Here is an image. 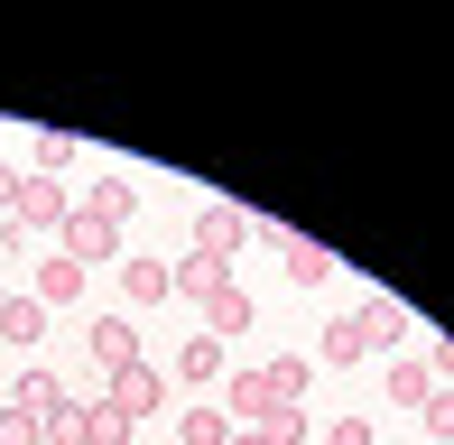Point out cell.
<instances>
[{
    "label": "cell",
    "mask_w": 454,
    "mask_h": 445,
    "mask_svg": "<svg viewBox=\"0 0 454 445\" xmlns=\"http://www.w3.org/2000/svg\"><path fill=\"white\" fill-rule=\"evenodd\" d=\"M102 399H112V409H121V418L139 427V418H158V409H168V371L130 362V371H112V380H102Z\"/></svg>",
    "instance_id": "3957f363"
},
{
    "label": "cell",
    "mask_w": 454,
    "mask_h": 445,
    "mask_svg": "<svg viewBox=\"0 0 454 445\" xmlns=\"http://www.w3.org/2000/svg\"><path fill=\"white\" fill-rule=\"evenodd\" d=\"M84 445H130V418L112 399H84Z\"/></svg>",
    "instance_id": "7402d4cb"
},
{
    "label": "cell",
    "mask_w": 454,
    "mask_h": 445,
    "mask_svg": "<svg viewBox=\"0 0 454 445\" xmlns=\"http://www.w3.org/2000/svg\"><path fill=\"white\" fill-rule=\"evenodd\" d=\"M93 362H102V380L139 362V325H130V316H93Z\"/></svg>",
    "instance_id": "ba28073f"
},
{
    "label": "cell",
    "mask_w": 454,
    "mask_h": 445,
    "mask_svg": "<svg viewBox=\"0 0 454 445\" xmlns=\"http://www.w3.org/2000/svg\"><path fill=\"white\" fill-rule=\"evenodd\" d=\"M325 362H334V371H353V362H371V343H362V325L353 316H334V325H325V343H316Z\"/></svg>",
    "instance_id": "d6986e66"
},
{
    "label": "cell",
    "mask_w": 454,
    "mask_h": 445,
    "mask_svg": "<svg viewBox=\"0 0 454 445\" xmlns=\"http://www.w3.org/2000/svg\"><path fill=\"white\" fill-rule=\"evenodd\" d=\"M74 195L56 186V176H19V205H10V232H66Z\"/></svg>",
    "instance_id": "6da1fadb"
},
{
    "label": "cell",
    "mask_w": 454,
    "mask_h": 445,
    "mask_svg": "<svg viewBox=\"0 0 454 445\" xmlns=\"http://www.w3.org/2000/svg\"><path fill=\"white\" fill-rule=\"evenodd\" d=\"M10 409H19V418H37V427H47V418L66 409V390H56V371H19V380H10Z\"/></svg>",
    "instance_id": "7c38bea8"
},
{
    "label": "cell",
    "mask_w": 454,
    "mask_h": 445,
    "mask_svg": "<svg viewBox=\"0 0 454 445\" xmlns=\"http://www.w3.org/2000/svg\"><path fill=\"white\" fill-rule=\"evenodd\" d=\"M260 380H270V399H278V409H297V399H306V380H316V362H306V353H278V362H260Z\"/></svg>",
    "instance_id": "9a60e30c"
},
{
    "label": "cell",
    "mask_w": 454,
    "mask_h": 445,
    "mask_svg": "<svg viewBox=\"0 0 454 445\" xmlns=\"http://www.w3.org/2000/svg\"><path fill=\"white\" fill-rule=\"evenodd\" d=\"M389 399H399V409H427V399H436V371H427V362H389Z\"/></svg>",
    "instance_id": "ac0fdd59"
},
{
    "label": "cell",
    "mask_w": 454,
    "mask_h": 445,
    "mask_svg": "<svg viewBox=\"0 0 454 445\" xmlns=\"http://www.w3.org/2000/svg\"><path fill=\"white\" fill-rule=\"evenodd\" d=\"M0 445H37V418H19V409H0Z\"/></svg>",
    "instance_id": "d4e9b609"
},
{
    "label": "cell",
    "mask_w": 454,
    "mask_h": 445,
    "mask_svg": "<svg viewBox=\"0 0 454 445\" xmlns=\"http://www.w3.org/2000/svg\"><path fill=\"white\" fill-rule=\"evenodd\" d=\"M223 288H232V260H214V251L168 260V297H223Z\"/></svg>",
    "instance_id": "277c9868"
},
{
    "label": "cell",
    "mask_w": 454,
    "mask_h": 445,
    "mask_svg": "<svg viewBox=\"0 0 454 445\" xmlns=\"http://www.w3.org/2000/svg\"><path fill=\"white\" fill-rule=\"evenodd\" d=\"M121 297L130 307H168V260H121Z\"/></svg>",
    "instance_id": "2e32d148"
},
{
    "label": "cell",
    "mask_w": 454,
    "mask_h": 445,
    "mask_svg": "<svg viewBox=\"0 0 454 445\" xmlns=\"http://www.w3.org/2000/svg\"><path fill=\"white\" fill-rule=\"evenodd\" d=\"M353 325H362L371 353H399V343H408V307H399V297H362V307H353Z\"/></svg>",
    "instance_id": "8992f818"
},
{
    "label": "cell",
    "mask_w": 454,
    "mask_h": 445,
    "mask_svg": "<svg viewBox=\"0 0 454 445\" xmlns=\"http://www.w3.org/2000/svg\"><path fill=\"white\" fill-rule=\"evenodd\" d=\"M270 409H278V399H270L260 371H223V418H232V427H260Z\"/></svg>",
    "instance_id": "52a82bcc"
},
{
    "label": "cell",
    "mask_w": 454,
    "mask_h": 445,
    "mask_svg": "<svg viewBox=\"0 0 454 445\" xmlns=\"http://www.w3.org/2000/svg\"><path fill=\"white\" fill-rule=\"evenodd\" d=\"M84 278H93V269H74L66 251H47V260H37V307H74V297H84Z\"/></svg>",
    "instance_id": "30bf717a"
},
{
    "label": "cell",
    "mask_w": 454,
    "mask_h": 445,
    "mask_svg": "<svg viewBox=\"0 0 454 445\" xmlns=\"http://www.w3.org/2000/svg\"><path fill=\"white\" fill-rule=\"evenodd\" d=\"M260 436H270V445H306L316 427H306V409H270V418H260Z\"/></svg>",
    "instance_id": "603a6c76"
},
{
    "label": "cell",
    "mask_w": 454,
    "mask_h": 445,
    "mask_svg": "<svg viewBox=\"0 0 454 445\" xmlns=\"http://www.w3.org/2000/svg\"><path fill=\"white\" fill-rule=\"evenodd\" d=\"M0 307H10V288H0Z\"/></svg>",
    "instance_id": "f546056e"
},
{
    "label": "cell",
    "mask_w": 454,
    "mask_h": 445,
    "mask_svg": "<svg viewBox=\"0 0 454 445\" xmlns=\"http://www.w3.org/2000/svg\"><path fill=\"white\" fill-rule=\"evenodd\" d=\"M56 251H66L74 269H102V260H121V222H102V214L74 205V214H66V232H56Z\"/></svg>",
    "instance_id": "7a4b0ae2"
},
{
    "label": "cell",
    "mask_w": 454,
    "mask_h": 445,
    "mask_svg": "<svg viewBox=\"0 0 454 445\" xmlns=\"http://www.w3.org/2000/svg\"><path fill=\"white\" fill-rule=\"evenodd\" d=\"M176 445H232V418L204 399V409H185V418H176Z\"/></svg>",
    "instance_id": "44dd1931"
},
{
    "label": "cell",
    "mask_w": 454,
    "mask_h": 445,
    "mask_svg": "<svg viewBox=\"0 0 454 445\" xmlns=\"http://www.w3.org/2000/svg\"><path fill=\"white\" fill-rule=\"evenodd\" d=\"M37 334H47V307H37V297H10V307H0V343H10V353H28Z\"/></svg>",
    "instance_id": "e0dca14e"
},
{
    "label": "cell",
    "mask_w": 454,
    "mask_h": 445,
    "mask_svg": "<svg viewBox=\"0 0 454 445\" xmlns=\"http://www.w3.org/2000/svg\"><path fill=\"white\" fill-rule=\"evenodd\" d=\"M84 214H102V222H130V214H139V186H130V176H102V186L84 195Z\"/></svg>",
    "instance_id": "ffe728a7"
},
{
    "label": "cell",
    "mask_w": 454,
    "mask_h": 445,
    "mask_svg": "<svg viewBox=\"0 0 454 445\" xmlns=\"http://www.w3.org/2000/svg\"><path fill=\"white\" fill-rule=\"evenodd\" d=\"M427 436H445V445H454V390L427 399Z\"/></svg>",
    "instance_id": "cb8c5ba5"
},
{
    "label": "cell",
    "mask_w": 454,
    "mask_h": 445,
    "mask_svg": "<svg viewBox=\"0 0 454 445\" xmlns=\"http://www.w3.org/2000/svg\"><path fill=\"white\" fill-rule=\"evenodd\" d=\"M232 445H270V436H260V427H232Z\"/></svg>",
    "instance_id": "83f0119b"
},
{
    "label": "cell",
    "mask_w": 454,
    "mask_h": 445,
    "mask_svg": "<svg viewBox=\"0 0 454 445\" xmlns=\"http://www.w3.org/2000/svg\"><path fill=\"white\" fill-rule=\"evenodd\" d=\"M37 445H66V436H37Z\"/></svg>",
    "instance_id": "f1b7e54d"
},
{
    "label": "cell",
    "mask_w": 454,
    "mask_h": 445,
    "mask_svg": "<svg viewBox=\"0 0 454 445\" xmlns=\"http://www.w3.org/2000/svg\"><path fill=\"white\" fill-rule=\"evenodd\" d=\"M251 222H260V214H241V205H204V214H195V251L232 260L241 241H251Z\"/></svg>",
    "instance_id": "5b68a950"
},
{
    "label": "cell",
    "mask_w": 454,
    "mask_h": 445,
    "mask_svg": "<svg viewBox=\"0 0 454 445\" xmlns=\"http://www.w3.org/2000/svg\"><path fill=\"white\" fill-rule=\"evenodd\" d=\"M287 278H297V288H334V251H325V241H297V232H287Z\"/></svg>",
    "instance_id": "4fadbf2b"
},
{
    "label": "cell",
    "mask_w": 454,
    "mask_h": 445,
    "mask_svg": "<svg viewBox=\"0 0 454 445\" xmlns=\"http://www.w3.org/2000/svg\"><path fill=\"white\" fill-rule=\"evenodd\" d=\"M10 205H19V168L0 158V222H10Z\"/></svg>",
    "instance_id": "4316f807"
},
{
    "label": "cell",
    "mask_w": 454,
    "mask_h": 445,
    "mask_svg": "<svg viewBox=\"0 0 454 445\" xmlns=\"http://www.w3.org/2000/svg\"><path fill=\"white\" fill-rule=\"evenodd\" d=\"M325 445H371V418H334V427H325Z\"/></svg>",
    "instance_id": "484cf974"
},
{
    "label": "cell",
    "mask_w": 454,
    "mask_h": 445,
    "mask_svg": "<svg viewBox=\"0 0 454 445\" xmlns=\"http://www.w3.org/2000/svg\"><path fill=\"white\" fill-rule=\"evenodd\" d=\"M74 158H84V139H74V130H37V139H28V176H66Z\"/></svg>",
    "instance_id": "5bb4252c"
},
{
    "label": "cell",
    "mask_w": 454,
    "mask_h": 445,
    "mask_svg": "<svg viewBox=\"0 0 454 445\" xmlns=\"http://www.w3.org/2000/svg\"><path fill=\"white\" fill-rule=\"evenodd\" d=\"M168 380H185V390H214V380H223V343H214V334H185Z\"/></svg>",
    "instance_id": "9c48e42d"
},
{
    "label": "cell",
    "mask_w": 454,
    "mask_h": 445,
    "mask_svg": "<svg viewBox=\"0 0 454 445\" xmlns=\"http://www.w3.org/2000/svg\"><path fill=\"white\" fill-rule=\"evenodd\" d=\"M251 297H241V278H232V288H223V297H204V334H214V343H232V334H251Z\"/></svg>",
    "instance_id": "8fae6325"
}]
</instances>
